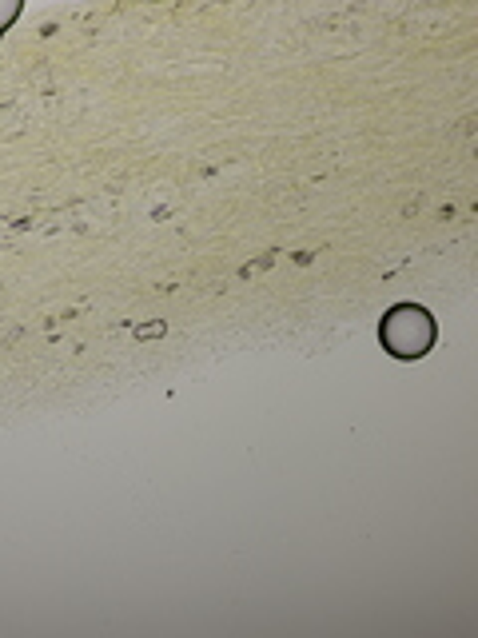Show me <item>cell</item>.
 Masks as SVG:
<instances>
[{"mask_svg": "<svg viewBox=\"0 0 478 638\" xmlns=\"http://www.w3.org/2000/svg\"><path fill=\"white\" fill-rule=\"evenodd\" d=\"M379 335H382V343L391 347V355H398V359H418L434 343V319L423 307H414V303H398V307L387 311Z\"/></svg>", "mask_w": 478, "mask_h": 638, "instance_id": "6da1fadb", "label": "cell"}]
</instances>
